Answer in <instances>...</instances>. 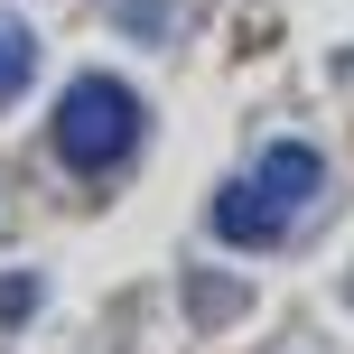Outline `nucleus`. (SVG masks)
Listing matches in <instances>:
<instances>
[{
  "label": "nucleus",
  "instance_id": "39448f33",
  "mask_svg": "<svg viewBox=\"0 0 354 354\" xmlns=\"http://www.w3.org/2000/svg\"><path fill=\"white\" fill-rule=\"evenodd\" d=\"M28 308H37V280L28 270H0V326H19Z\"/></svg>",
  "mask_w": 354,
  "mask_h": 354
},
{
  "label": "nucleus",
  "instance_id": "f03ea898",
  "mask_svg": "<svg viewBox=\"0 0 354 354\" xmlns=\"http://www.w3.org/2000/svg\"><path fill=\"white\" fill-rule=\"evenodd\" d=\"M205 224H214V243H233V252H270L289 233V205L270 187H252V177H233V187H214Z\"/></svg>",
  "mask_w": 354,
  "mask_h": 354
},
{
  "label": "nucleus",
  "instance_id": "7ed1b4c3",
  "mask_svg": "<svg viewBox=\"0 0 354 354\" xmlns=\"http://www.w3.org/2000/svg\"><path fill=\"white\" fill-rule=\"evenodd\" d=\"M317 177H326V159H317L308 140H270V149H261V168H252V187H270L289 214H299L308 196H317Z\"/></svg>",
  "mask_w": 354,
  "mask_h": 354
},
{
  "label": "nucleus",
  "instance_id": "f257e3e1",
  "mask_svg": "<svg viewBox=\"0 0 354 354\" xmlns=\"http://www.w3.org/2000/svg\"><path fill=\"white\" fill-rule=\"evenodd\" d=\"M47 140H56V159H66V168L112 177L131 149H140V93H131L122 75H75L66 103L47 112Z\"/></svg>",
  "mask_w": 354,
  "mask_h": 354
},
{
  "label": "nucleus",
  "instance_id": "20e7f679",
  "mask_svg": "<svg viewBox=\"0 0 354 354\" xmlns=\"http://www.w3.org/2000/svg\"><path fill=\"white\" fill-rule=\"evenodd\" d=\"M28 75H37V37L19 28V19H0V103H19Z\"/></svg>",
  "mask_w": 354,
  "mask_h": 354
},
{
  "label": "nucleus",
  "instance_id": "423d86ee",
  "mask_svg": "<svg viewBox=\"0 0 354 354\" xmlns=\"http://www.w3.org/2000/svg\"><path fill=\"white\" fill-rule=\"evenodd\" d=\"M159 19H168V0H122V28H131V37H168Z\"/></svg>",
  "mask_w": 354,
  "mask_h": 354
}]
</instances>
